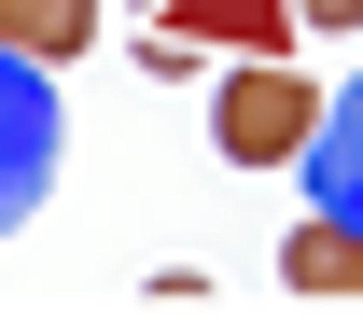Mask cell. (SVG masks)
<instances>
[{
  "instance_id": "obj_4",
  "label": "cell",
  "mask_w": 363,
  "mask_h": 335,
  "mask_svg": "<svg viewBox=\"0 0 363 335\" xmlns=\"http://www.w3.org/2000/svg\"><path fill=\"white\" fill-rule=\"evenodd\" d=\"M279 280H294V293H363V224L308 210V224L279 238Z\"/></svg>"
},
{
  "instance_id": "obj_6",
  "label": "cell",
  "mask_w": 363,
  "mask_h": 335,
  "mask_svg": "<svg viewBox=\"0 0 363 335\" xmlns=\"http://www.w3.org/2000/svg\"><path fill=\"white\" fill-rule=\"evenodd\" d=\"M182 14V42H252V56H279V28H308L294 0H168Z\"/></svg>"
},
{
  "instance_id": "obj_5",
  "label": "cell",
  "mask_w": 363,
  "mask_h": 335,
  "mask_svg": "<svg viewBox=\"0 0 363 335\" xmlns=\"http://www.w3.org/2000/svg\"><path fill=\"white\" fill-rule=\"evenodd\" d=\"M0 42L43 56V70H70V56L98 42V0H0Z\"/></svg>"
},
{
  "instance_id": "obj_2",
  "label": "cell",
  "mask_w": 363,
  "mask_h": 335,
  "mask_svg": "<svg viewBox=\"0 0 363 335\" xmlns=\"http://www.w3.org/2000/svg\"><path fill=\"white\" fill-rule=\"evenodd\" d=\"M308 126H321V84L279 70V56H252L224 84V126H210V140H224V168H279V154H308Z\"/></svg>"
},
{
  "instance_id": "obj_3",
  "label": "cell",
  "mask_w": 363,
  "mask_h": 335,
  "mask_svg": "<svg viewBox=\"0 0 363 335\" xmlns=\"http://www.w3.org/2000/svg\"><path fill=\"white\" fill-rule=\"evenodd\" d=\"M294 168H308V195L335 210V224H363V84L321 98V126H308V154H294Z\"/></svg>"
},
{
  "instance_id": "obj_7",
  "label": "cell",
  "mask_w": 363,
  "mask_h": 335,
  "mask_svg": "<svg viewBox=\"0 0 363 335\" xmlns=\"http://www.w3.org/2000/svg\"><path fill=\"white\" fill-rule=\"evenodd\" d=\"M294 14H308V28H363V0H294Z\"/></svg>"
},
{
  "instance_id": "obj_1",
  "label": "cell",
  "mask_w": 363,
  "mask_h": 335,
  "mask_svg": "<svg viewBox=\"0 0 363 335\" xmlns=\"http://www.w3.org/2000/svg\"><path fill=\"white\" fill-rule=\"evenodd\" d=\"M43 182H56V70L0 42V238L43 210Z\"/></svg>"
}]
</instances>
